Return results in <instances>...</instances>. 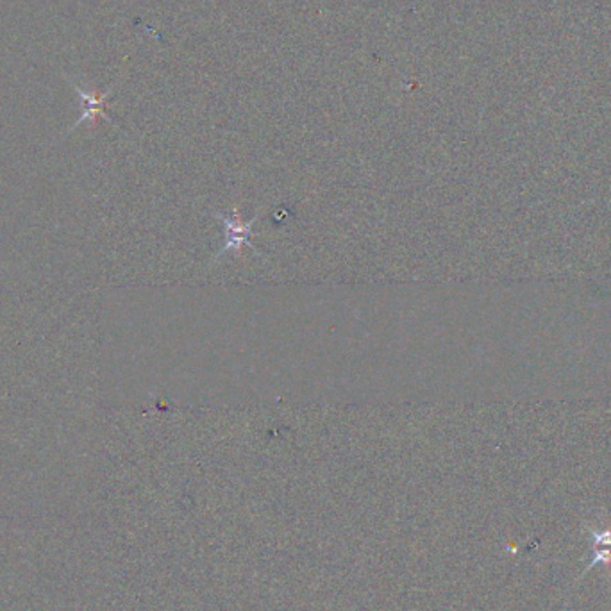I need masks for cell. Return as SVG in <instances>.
<instances>
[{
    "instance_id": "6da1fadb",
    "label": "cell",
    "mask_w": 611,
    "mask_h": 611,
    "mask_svg": "<svg viewBox=\"0 0 611 611\" xmlns=\"http://www.w3.org/2000/svg\"><path fill=\"white\" fill-rule=\"evenodd\" d=\"M66 81L74 86V90L77 92V95H79L81 99V118L75 122L74 127H77V125H81V123L84 122H95L99 116L107 118L106 101L111 95V90H107L106 93L88 92V90H84L83 86H79V84L75 83L74 79H70V77H66Z\"/></svg>"
},
{
    "instance_id": "7a4b0ae2",
    "label": "cell",
    "mask_w": 611,
    "mask_h": 611,
    "mask_svg": "<svg viewBox=\"0 0 611 611\" xmlns=\"http://www.w3.org/2000/svg\"><path fill=\"white\" fill-rule=\"evenodd\" d=\"M225 224L229 225V243H227V249L231 247H238L242 242H245L247 238L251 236V224H240L238 218L233 220H225Z\"/></svg>"
}]
</instances>
